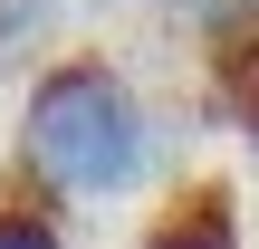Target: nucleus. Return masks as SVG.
<instances>
[{"label":"nucleus","mask_w":259,"mask_h":249,"mask_svg":"<svg viewBox=\"0 0 259 249\" xmlns=\"http://www.w3.org/2000/svg\"><path fill=\"white\" fill-rule=\"evenodd\" d=\"M58 29V0H0V67H19L29 48H48Z\"/></svg>","instance_id":"39448f33"},{"label":"nucleus","mask_w":259,"mask_h":249,"mask_svg":"<svg viewBox=\"0 0 259 249\" xmlns=\"http://www.w3.org/2000/svg\"><path fill=\"white\" fill-rule=\"evenodd\" d=\"M10 163L48 202H115L154 173V106L106 48H67L29 77Z\"/></svg>","instance_id":"f257e3e1"},{"label":"nucleus","mask_w":259,"mask_h":249,"mask_svg":"<svg viewBox=\"0 0 259 249\" xmlns=\"http://www.w3.org/2000/svg\"><path fill=\"white\" fill-rule=\"evenodd\" d=\"M135 249H250L240 240V192L221 173H192L163 192V211L135 230Z\"/></svg>","instance_id":"f03ea898"},{"label":"nucleus","mask_w":259,"mask_h":249,"mask_svg":"<svg viewBox=\"0 0 259 249\" xmlns=\"http://www.w3.org/2000/svg\"><path fill=\"white\" fill-rule=\"evenodd\" d=\"M67 202H48L19 163L0 173V249H67V221H58Z\"/></svg>","instance_id":"20e7f679"},{"label":"nucleus","mask_w":259,"mask_h":249,"mask_svg":"<svg viewBox=\"0 0 259 249\" xmlns=\"http://www.w3.org/2000/svg\"><path fill=\"white\" fill-rule=\"evenodd\" d=\"M183 19H202V29H231V19H259V0H173Z\"/></svg>","instance_id":"423d86ee"},{"label":"nucleus","mask_w":259,"mask_h":249,"mask_svg":"<svg viewBox=\"0 0 259 249\" xmlns=\"http://www.w3.org/2000/svg\"><path fill=\"white\" fill-rule=\"evenodd\" d=\"M202 38H211V96H221V115L259 144V19L202 29Z\"/></svg>","instance_id":"7ed1b4c3"}]
</instances>
